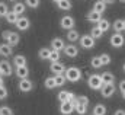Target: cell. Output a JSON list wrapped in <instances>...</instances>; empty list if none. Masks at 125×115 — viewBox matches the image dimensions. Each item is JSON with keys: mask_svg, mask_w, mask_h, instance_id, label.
Listing matches in <instances>:
<instances>
[{"mask_svg": "<svg viewBox=\"0 0 125 115\" xmlns=\"http://www.w3.org/2000/svg\"><path fill=\"white\" fill-rule=\"evenodd\" d=\"M65 77H67V82H71V83H76V82H79L80 79H82V76H83V73H82V70L79 69V67H74V66H71V67H68L67 70H65Z\"/></svg>", "mask_w": 125, "mask_h": 115, "instance_id": "cell-1", "label": "cell"}, {"mask_svg": "<svg viewBox=\"0 0 125 115\" xmlns=\"http://www.w3.org/2000/svg\"><path fill=\"white\" fill-rule=\"evenodd\" d=\"M1 38H3L7 44H10L12 47H13V45H18V44H19V41H21L19 34H18V32H15V31H4V32L1 34Z\"/></svg>", "mask_w": 125, "mask_h": 115, "instance_id": "cell-2", "label": "cell"}, {"mask_svg": "<svg viewBox=\"0 0 125 115\" xmlns=\"http://www.w3.org/2000/svg\"><path fill=\"white\" fill-rule=\"evenodd\" d=\"M87 83H89V87L93 89V90H100L102 86L105 85L103 80H102V76H99V74H92V76H89Z\"/></svg>", "mask_w": 125, "mask_h": 115, "instance_id": "cell-3", "label": "cell"}, {"mask_svg": "<svg viewBox=\"0 0 125 115\" xmlns=\"http://www.w3.org/2000/svg\"><path fill=\"white\" fill-rule=\"evenodd\" d=\"M80 47H83L84 50H92L94 47V38L89 34L86 35H82L80 36Z\"/></svg>", "mask_w": 125, "mask_h": 115, "instance_id": "cell-4", "label": "cell"}, {"mask_svg": "<svg viewBox=\"0 0 125 115\" xmlns=\"http://www.w3.org/2000/svg\"><path fill=\"white\" fill-rule=\"evenodd\" d=\"M74 25H76L74 18L70 16V15H64V16L61 18V21H60V26H61L62 29H65V31L74 29Z\"/></svg>", "mask_w": 125, "mask_h": 115, "instance_id": "cell-5", "label": "cell"}, {"mask_svg": "<svg viewBox=\"0 0 125 115\" xmlns=\"http://www.w3.org/2000/svg\"><path fill=\"white\" fill-rule=\"evenodd\" d=\"M111 45L114 47V48H121L122 45L125 44V38L122 34H119V32H115L112 36H111Z\"/></svg>", "mask_w": 125, "mask_h": 115, "instance_id": "cell-6", "label": "cell"}, {"mask_svg": "<svg viewBox=\"0 0 125 115\" xmlns=\"http://www.w3.org/2000/svg\"><path fill=\"white\" fill-rule=\"evenodd\" d=\"M0 74L6 76V77H9V76L13 74V69H12V64L9 61H6V60L0 61Z\"/></svg>", "mask_w": 125, "mask_h": 115, "instance_id": "cell-7", "label": "cell"}, {"mask_svg": "<svg viewBox=\"0 0 125 115\" xmlns=\"http://www.w3.org/2000/svg\"><path fill=\"white\" fill-rule=\"evenodd\" d=\"M18 89L21 92H23V93H28V92H31L32 89H33V83H32L28 77L26 79H21L19 83H18Z\"/></svg>", "mask_w": 125, "mask_h": 115, "instance_id": "cell-8", "label": "cell"}, {"mask_svg": "<svg viewBox=\"0 0 125 115\" xmlns=\"http://www.w3.org/2000/svg\"><path fill=\"white\" fill-rule=\"evenodd\" d=\"M115 90H116V87H115L114 83H105L100 89V93H102L103 98H111V96H114Z\"/></svg>", "mask_w": 125, "mask_h": 115, "instance_id": "cell-9", "label": "cell"}, {"mask_svg": "<svg viewBox=\"0 0 125 115\" xmlns=\"http://www.w3.org/2000/svg\"><path fill=\"white\" fill-rule=\"evenodd\" d=\"M13 54V47L10 45V44H7V42H3V44H0V56L4 58L10 57Z\"/></svg>", "mask_w": 125, "mask_h": 115, "instance_id": "cell-10", "label": "cell"}, {"mask_svg": "<svg viewBox=\"0 0 125 115\" xmlns=\"http://www.w3.org/2000/svg\"><path fill=\"white\" fill-rule=\"evenodd\" d=\"M64 54L70 58H74V57L79 56V48H77L74 44H68V45L64 47Z\"/></svg>", "mask_w": 125, "mask_h": 115, "instance_id": "cell-11", "label": "cell"}, {"mask_svg": "<svg viewBox=\"0 0 125 115\" xmlns=\"http://www.w3.org/2000/svg\"><path fill=\"white\" fill-rule=\"evenodd\" d=\"M16 26H18L19 31H28L29 26H31V21L28 18H25V16H19V19L16 22Z\"/></svg>", "mask_w": 125, "mask_h": 115, "instance_id": "cell-12", "label": "cell"}, {"mask_svg": "<svg viewBox=\"0 0 125 115\" xmlns=\"http://www.w3.org/2000/svg\"><path fill=\"white\" fill-rule=\"evenodd\" d=\"M50 70H51L54 74H64L67 69L64 67V64H62V63L57 61V63H51V66H50Z\"/></svg>", "mask_w": 125, "mask_h": 115, "instance_id": "cell-13", "label": "cell"}, {"mask_svg": "<svg viewBox=\"0 0 125 115\" xmlns=\"http://www.w3.org/2000/svg\"><path fill=\"white\" fill-rule=\"evenodd\" d=\"M76 108H74V105L73 104H70V102H64V104H60V112L62 115H70L73 114V111H74Z\"/></svg>", "mask_w": 125, "mask_h": 115, "instance_id": "cell-14", "label": "cell"}, {"mask_svg": "<svg viewBox=\"0 0 125 115\" xmlns=\"http://www.w3.org/2000/svg\"><path fill=\"white\" fill-rule=\"evenodd\" d=\"M51 47H52V50L54 51H64V47H65V44H64V41H62L61 38H52V41H51Z\"/></svg>", "mask_w": 125, "mask_h": 115, "instance_id": "cell-15", "label": "cell"}, {"mask_svg": "<svg viewBox=\"0 0 125 115\" xmlns=\"http://www.w3.org/2000/svg\"><path fill=\"white\" fill-rule=\"evenodd\" d=\"M86 19L89 21V22H93V23H97L100 19H102V13H99V12H96V10H90L87 15H86Z\"/></svg>", "mask_w": 125, "mask_h": 115, "instance_id": "cell-16", "label": "cell"}, {"mask_svg": "<svg viewBox=\"0 0 125 115\" xmlns=\"http://www.w3.org/2000/svg\"><path fill=\"white\" fill-rule=\"evenodd\" d=\"M15 73H16V76H18L19 79H26V77L29 76V69H28V66H23V67H16Z\"/></svg>", "mask_w": 125, "mask_h": 115, "instance_id": "cell-17", "label": "cell"}, {"mask_svg": "<svg viewBox=\"0 0 125 115\" xmlns=\"http://www.w3.org/2000/svg\"><path fill=\"white\" fill-rule=\"evenodd\" d=\"M67 39L73 44V42H76V41L80 39V34L76 29H70V31H67Z\"/></svg>", "mask_w": 125, "mask_h": 115, "instance_id": "cell-18", "label": "cell"}, {"mask_svg": "<svg viewBox=\"0 0 125 115\" xmlns=\"http://www.w3.org/2000/svg\"><path fill=\"white\" fill-rule=\"evenodd\" d=\"M13 64H15V67H23V66H26V57L22 56V54L15 56V58H13Z\"/></svg>", "mask_w": 125, "mask_h": 115, "instance_id": "cell-19", "label": "cell"}, {"mask_svg": "<svg viewBox=\"0 0 125 115\" xmlns=\"http://www.w3.org/2000/svg\"><path fill=\"white\" fill-rule=\"evenodd\" d=\"M57 6H58L60 10H64V12H67V10H70V9L73 7L71 0H60V1L57 3Z\"/></svg>", "mask_w": 125, "mask_h": 115, "instance_id": "cell-20", "label": "cell"}, {"mask_svg": "<svg viewBox=\"0 0 125 115\" xmlns=\"http://www.w3.org/2000/svg\"><path fill=\"white\" fill-rule=\"evenodd\" d=\"M25 9H26V4H25V3H22V1H16V3L13 4V12H15V13H18L19 16L25 12Z\"/></svg>", "mask_w": 125, "mask_h": 115, "instance_id": "cell-21", "label": "cell"}, {"mask_svg": "<svg viewBox=\"0 0 125 115\" xmlns=\"http://www.w3.org/2000/svg\"><path fill=\"white\" fill-rule=\"evenodd\" d=\"M93 10L99 12V13H103V12L106 10V3H105L103 0H97V1H94V4H93Z\"/></svg>", "mask_w": 125, "mask_h": 115, "instance_id": "cell-22", "label": "cell"}, {"mask_svg": "<svg viewBox=\"0 0 125 115\" xmlns=\"http://www.w3.org/2000/svg\"><path fill=\"white\" fill-rule=\"evenodd\" d=\"M100 76H102L103 83H114V82H115V76H114L111 71H103Z\"/></svg>", "mask_w": 125, "mask_h": 115, "instance_id": "cell-23", "label": "cell"}, {"mask_svg": "<svg viewBox=\"0 0 125 115\" xmlns=\"http://www.w3.org/2000/svg\"><path fill=\"white\" fill-rule=\"evenodd\" d=\"M54 80H55V85L57 87H61L65 85V82H67V77H65V74H54Z\"/></svg>", "mask_w": 125, "mask_h": 115, "instance_id": "cell-24", "label": "cell"}, {"mask_svg": "<svg viewBox=\"0 0 125 115\" xmlns=\"http://www.w3.org/2000/svg\"><path fill=\"white\" fill-rule=\"evenodd\" d=\"M93 115H106V106L103 104H97L93 108Z\"/></svg>", "mask_w": 125, "mask_h": 115, "instance_id": "cell-25", "label": "cell"}, {"mask_svg": "<svg viewBox=\"0 0 125 115\" xmlns=\"http://www.w3.org/2000/svg\"><path fill=\"white\" fill-rule=\"evenodd\" d=\"M18 19H19V15H18V13H15L13 10H12V12H9V13L6 15V21H7L9 23H13V25H16Z\"/></svg>", "mask_w": 125, "mask_h": 115, "instance_id": "cell-26", "label": "cell"}, {"mask_svg": "<svg viewBox=\"0 0 125 115\" xmlns=\"http://www.w3.org/2000/svg\"><path fill=\"white\" fill-rule=\"evenodd\" d=\"M97 26H99V29H100L102 32H106L108 29L111 28V23H109L108 19H103V18H102V19L97 22Z\"/></svg>", "mask_w": 125, "mask_h": 115, "instance_id": "cell-27", "label": "cell"}, {"mask_svg": "<svg viewBox=\"0 0 125 115\" xmlns=\"http://www.w3.org/2000/svg\"><path fill=\"white\" fill-rule=\"evenodd\" d=\"M112 29H114L115 32H119V34H121V32L124 31V21H122V19H116V21L112 23Z\"/></svg>", "mask_w": 125, "mask_h": 115, "instance_id": "cell-28", "label": "cell"}, {"mask_svg": "<svg viewBox=\"0 0 125 115\" xmlns=\"http://www.w3.org/2000/svg\"><path fill=\"white\" fill-rule=\"evenodd\" d=\"M58 101L60 104H64V102H68V98H70V92L68 90H60L58 92Z\"/></svg>", "mask_w": 125, "mask_h": 115, "instance_id": "cell-29", "label": "cell"}, {"mask_svg": "<svg viewBox=\"0 0 125 115\" xmlns=\"http://www.w3.org/2000/svg\"><path fill=\"white\" fill-rule=\"evenodd\" d=\"M90 66L93 67L94 70H99L103 64H102V60H100V57L99 56H96V57H92V60H90Z\"/></svg>", "mask_w": 125, "mask_h": 115, "instance_id": "cell-30", "label": "cell"}, {"mask_svg": "<svg viewBox=\"0 0 125 115\" xmlns=\"http://www.w3.org/2000/svg\"><path fill=\"white\" fill-rule=\"evenodd\" d=\"M74 108H76L74 111L79 115H86V112H87V105H84V104H79V102H77Z\"/></svg>", "mask_w": 125, "mask_h": 115, "instance_id": "cell-31", "label": "cell"}, {"mask_svg": "<svg viewBox=\"0 0 125 115\" xmlns=\"http://www.w3.org/2000/svg\"><path fill=\"white\" fill-rule=\"evenodd\" d=\"M51 51H52V50H50V48H42V50H39L38 56H39V58H41V60H50Z\"/></svg>", "mask_w": 125, "mask_h": 115, "instance_id": "cell-32", "label": "cell"}, {"mask_svg": "<svg viewBox=\"0 0 125 115\" xmlns=\"http://www.w3.org/2000/svg\"><path fill=\"white\" fill-rule=\"evenodd\" d=\"M90 35L93 36L94 39H100L102 35H103V32L99 29V26H94V28H92V31H90Z\"/></svg>", "mask_w": 125, "mask_h": 115, "instance_id": "cell-33", "label": "cell"}, {"mask_svg": "<svg viewBox=\"0 0 125 115\" xmlns=\"http://www.w3.org/2000/svg\"><path fill=\"white\" fill-rule=\"evenodd\" d=\"M44 85H45L47 89H54V87H57L54 77H47V79H45V82H44Z\"/></svg>", "mask_w": 125, "mask_h": 115, "instance_id": "cell-34", "label": "cell"}, {"mask_svg": "<svg viewBox=\"0 0 125 115\" xmlns=\"http://www.w3.org/2000/svg\"><path fill=\"white\" fill-rule=\"evenodd\" d=\"M60 57H61V53L60 51H51V56H50V61L51 63H57V61H60Z\"/></svg>", "mask_w": 125, "mask_h": 115, "instance_id": "cell-35", "label": "cell"}, {"mask_svg": "<svg viewBox=\"0 0 125 115\" xmlns=\"http://www.w3.org/2000/svg\"><path fill=\"white\" fill-rule=\"evenodd\" d=\"M99 57H100V60H102V64H103V66H108V64H111V61H112L111 56H109V54H106V53L100 54Z\"/></svg>", "mask_w": 125, "mask_h": 115, "instance_id": "cell-36", "label": "cell"}, {"mask_svg": "<svg viewBox=\"0 0 125 115\" xmlns=\"http://www.w3.org/2000/svg\"><path fill=\"white\" fill-rule=\"evenodd\" d=\"M9 13V9H7V4L6 3H1L0 1V18H6V15Z\"/></svg>", "mask_w": 125, "mask_h": 115, "instance_id": "cell-37", "label": "cell"}, {"mask_svg": "<svg viewBox=\"0 0 125 115\" xmlns=\"http://www.w3.org/2000/svg\"><path fill=\"white\" fill-rule=\"evenodd\" d=\"M0 115H13V109L9 106H0Z\"/></svg>", "mask_w": 125, "mask_h": 115, "instance_id": "cell-38", "label": "cell"}, {"mask_svg": "<svg viewBox=\"0 0 125 115\" xmlns=\"http://www.w3.org/2000/svg\"><path fill=\"white\" fill-rule=\"evenodd\" d=\"M25 4L29 6L31 9H36L39 6V0H25Z\"/></svg>", "mask_w": 125, "mask_h": 115, "instance_id": "cell-39", "label": "cell"}, {"mask_svg": "<svg viewBox=\"0 0 125 115\" xmlns=\"http://www.w3.org/2000/svg\"><path fill=\"white\" fill-rule=\"evenodd\" d=\"M77 102L79 104H84V105H89V98L87 96H77Z\"/></svg>", "mask_w": 125, "mask_h": 115, "instance_id": "cell-40", "label": "cell"}, {"mask_svg": "<svg viewBox=\"0 0 125 115\" xmlns=\"http://www.w3.org/2000/svg\"><path fill=\"white\" fill-rule=\"evenodd\" d=\"M7 95H9V93H7V89H6L4 86L0 87V101L6 99V98H7Z\"/></svg>", "mask_w": 125, "mask_h": 115, "instance_id": "cell-41", "label": "cell"}, {"mask_svg": "<svg viewBox=\"0 0 125 115\" xmlns=\"http://www.w3.org/2000/svg\"><path fill=\"white\" fill-rule=\"evenodd\" d=\"M118 87H119V90H121V92H125V80H121Z\"/></svg>", "mask_w": 125, "mask_h": 115, "instance_id": "cell-42", "label": "cell"}, {"mask_svg": "<svg viewBox=\"0 0 125 115\" xmlns=\"http://www.w3.org/2000/svg\"><path fill=\"white\" fill-rule=\"evenodd\" d=\"M114 115H125V111L124 109H116V111L114 112Z\"/></svg>", "mask_w": 125, "mask_h": 115, "instance_id": "cell-43", "label": "cell"}, {"mask_svg": "<svg viewBox=\"0 0 125 115\" xmlns=\"http://www.w3.org/2000/svg\"><path fill=\"white\" fill-rule=\"evenodd\" d=\"M103 1H105L106 4H114V3H115V0H103Z\"/></svg>", "mask_w": 125, "mask_h": 115, "instance_id": "cell-44", "label": "cell"}, {"mask_svg": "<svg viewBox=\"0 0 125 115\" xmlns=\"http://www.w3.org/2000/svg\"><path fill=\"white\" fill-rule=\"evenodd\" d=\"M3 86H4V85H3V76L0 74V87H3Z\"/></svg>", "mask_w": 125, "mask_h": 115, "instance_id": "cell-45", "label": "cell"}, {"mask_svg": "<svg viewBox=\"0 0 125 115\" xmlns=\"http://www.w3.org/2000/svg\"><path fill=\"white\" fill-rule=\"evenodd\" d=\"M121 95H122V99H125V92H121Z\"/></svg>", "mask_w": 125, "mask_h": 115, "instance_id": "cell-46", "label": "cell"}, {"mask_svg": "<svg viewBox=\"0 0 125 115\" xmlns=\"http://www.w3.org/2000/svg\"><path fill=\"white\" fill-rule=\"evenodd\" d=\"M122 70H124V73H125V63L122 64Z\"/></svg>", "mask_w": 125, "mask_h": 115, "instance_id": "cell-47", "label": "cell"}, {"mask_svg": "<svg viewBox=\"0 0 125 115\" xmlns=\"http://www.w3.org/2000/svg\"><path fill=\"white\" fill-rule=\"evenodd\" d=\"M52 1H54V3H58V1H60V0H52Z\"/></svg>", "mask_w": 125, "mask_h": 115, "instance_id": "cell-48", "label": "cell"}, {"mask_svg": "<svg viewBox=\"0 0 125 115\" xmlns=\"http://www.w3.org/2000/svg\"><path fill=\"white\" fill-rule=\"evenodd\" d=\"M122 21H124V31H125V19H122Z\"/></svg>", "mask_w": 125, "mask_h": 115, "instance_id": "cell-49", "label": "cell"}, {"mask_svg": "<svg viewBox=\"0 0 125 115\" xmlns=\"http://www.w3.org/2000/svg\"><path fill=\"white\" fill-rule=\"evenodd\" d=\"M10 1H13V3H16V0H10Z\"/></svg>", "mask_w": 125, "mask_h": 115, "instance_id": "cell-50", "label": "cell"}, {"mask_svg": "<svg viewBox=\"0 0 125 115\" xmlns=\"http://www.w3.org/2000/svg\"><path fill=\"white\" fill-rule=\"evenodd\" d=\"M119 1H122V3H125V0H119Z\"/></svg>", "mask_w": 125, "mask_h": 115, "instance_id": "cell-51", "label": "cell"}, {"mask_svg": "<svg viewBox=\"0 0 125 115\" xmlns=\"http://www.w3.org/2000/svg\"><path fill=\"white\" fill-rule=\"evenodd\" d=\"M92 115H93V114H92Z\"/></svg>", "mask_w": 125, "mask_h": 115, "instance_id": "cell-52", "label": "cell"}]
</instances>
